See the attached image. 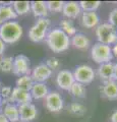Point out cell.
I'll return each mask as SVG.
<instances>
[{
	"mask_svg": "<svg viewBox=\"0 0 117 122\" xmlns=\"http://www.w3.org/2000/svg\"><path fill=\"white\" fill-rule=\"evenodd\" d=\"M24 35L22 25L17 20H10L0 25V39L6 45L17 43Z\"/></svg>",
	"mask_w": 117,
	"mask_h": 122,
	"instance_id": "obj_2",
	"label": "cell"
},
{
	"mask_svg": "<svg viewBox=\"0 0 117 122\" xmlns=\"http://www.w3.org/2000/svg\"><path fill=\"white\" fill-rule=\"evenodd\" d=\"M108 20H109L108 21L109 24L113 25L117 30V8H114L110 11L109 16H108Z\"/></svg>",
	"mask_w": 117,
	"mask_h": 122,
	"instance_id": "obj_32",
	"label": "cell"
},
{
	"mask_svg": "<svg viewBox=\"0 0 117 122\" xmlns=\"http://www.w3.org/2000/svg\"><path fill=\"white\" fill-rule=\"evenodd\" d=\"M18 122H25V121H18Z\"/></svg>",
	"mask_w": 117,
	"mask_h": 122,
	"instance_id": "obj_40",
	"label": "cell"
},
{
	"mask_svg": "<svg viewBox=\"0 0 117 122\" xmlns=\"http://www.w3.org/2000/svg\"><path fill=\"white\" fill-rule=\"evenodd\" d=\"M68 112L75 116H84L86 113V108L78 102H73L68 106Z\"/></svg>",
	"mask_w": 117,
	"mask_h": 122,
	"instance_id": "obj_29",
	"label": "cell"
},
{
	"mask_svg": "<svg viewBox=\"0 0 117 122\" xmlns=\"http://www.w3.org/2000/svg\"><path fill=\"white\" fill-rule=\"evenodd\" d=\"M68 92L71 94V96H73L74 98L81 99V98H85L86 96V86L81 85L80 82H76V81H74L72 83V86H71V87L69 89Z\"/></svg>",
	"mask_w": 117,
	"mask_h": 122,
	"instance_id": "obj_25",
	"label": "cell"
},
{
	"mask_svg": "<svg viewBox=\"0 0 117 122\" xmlns=\"http://www.w3.org/2000/svg\"><path fill=\"white\" fill-rule=\"evenodd\" d=\"M59 25H60L59 28L61 29L68 37H73L75 34L77 33L76 28H75V25H73L72 20H70L64 18V20H62L61 21H60Z\"/></svg>",
	"mask_w": 117,
	"mask_h": 122,
	"instance_id": "obj_24",
	"label": "cell"
},
{
	"mask_svg": "<svg viewBox=\"0 0 117 122\" xmlns=\"http://www.w3.org/2000/svg\"><path fill=\"white\" fill-rule=\"evenodd\" d=\"M110 121L111 122H117V110H115V111L111 114Z\"/></svg>",
	"mask_w": 117,
	"mask_h": 122,
	"instance_id": "obj_35",
	"label": "cell"
},
{
	"mask_svg": "<svg viewBox=\"0 0 117 122\" xmlns=\"http://www.w3.org/2000/svg\"><path fill=\"white\" fill-rule=\"evenodd\" d=\"M31 61L28 56L24 54H18L15 57H13V67L12 73L16 76L28 75L31 74Z\"/></svg>",
	"mask_w": 117,
	"mask_h": 122,
	"instance_id": "obj_8",
	"label": "cell"
},
{
	"mask_svg": "<svg viewBox=\"0 0 117 122\" xmlns=\"http://www.w3.org/2000/svg\"><path fill=\"white\" fill-rule=\"evenodd\" d=\"M111 50H112V54H113V56H116V57H117V43L114 44L113 48H111Z\"/></svg>",
	"mask_w": 117,
	"mask_h": 122,
	"instance_id": "obj_36",
	"label": "cell"
},
{
	"mask_svg": "<svg viewBox=\"0 0 117 122\" xmlns=\"http://www.w3.org/2000/svg\"><path fill=\"white\" fill-rule=\"evenodd\" d=\"M9 122H18L20 121V113H18V106L12 103H8L3 106L2 112Z\"/></svg>",
	"mask_w": 117,
	"mask_h": 122,
	"instance_id": "obj_19",
	"label": "cell"
},
{
	"mask_svg": "<svg viewBox=\"0 0 117 122\" xmlns=\"http://www.w3.org/2000/svg\"><path fill=\"white\" fill-rule=\"evenodd\" d=\"M31 12L35 17H47L49 11L45 1H31Z\"/></svg>",
	"mask_w": 117,
	"mask_h": 122,
	"instance_id": "obj_20",
	"label": "cell"
},
{
	"mask_svg": "<svg viewBox=\"0 0 117 122\" xmlns=\"http://www.w3.org/2000/svg\"><path fill=\"white\" fill-rule=\"evenodd\" d=\"M91 57L99 65L111 62V60L113 59L111 47L97 42L91 47Z\"/></svg>",
	"mask_w": 117,
	"mask_h": 122,
	"instance_id": "obj_5",
	"label": "cell"
},
{
	"mask_svg": "<svg viewBox=\"0 0 117 122\" xmlns=\"http://www.w3.org/2000/svg\"><path fill=\"white\" fill-rule=\"evenodd\" d=\"M80 7L82 12H96V10L101 5V1H80Z\"/></svg>",
	"mask_w": 117,
	"mask_h": 122,
	"instance_id": "obj_27",
	"label": "cell"
},
{
	"mask_svg": "<svg viewBox=\"0 0 117 122\" xmlns=\"http://www.w3.org/2000/svg\"><path fill=\"white\" fill-rule=\"evenodd\" d=\"M47 8L49 12H62V8L64 5V1H47Z\"/></svg>",
	"mask_w": 117,
	"mask_h": 122,
	"instance_id": "obj_30",
	"label": "cell"
},
{
	"mask_svg": "<svg viewBox=\"0 0 117 122\" xmlns=\"http://www.w3.org/2000/svg\"><path fill=\"white\" fill-rule=\"evenodd\" d=\"M12 67H13L12 56H2L0 58V72H3V73L12 72Z\"/></svg>",
	"mask_w": 117,
	"mask_h": 122,
	"instance_id": "obj_26",
	"label": "cell"
},
{
	"mask_svg": "<svg viewBox=\"0 0 117 122\" xmlns=\"http://www.w3.org/2000/svg\"><path fill=\"white\" fill-rule=\"evenodd\" d=\"M74 77L72 74V71L62 69L59 70L57 75H56V85L58 86L59 89L63 91H69V89L74 82Z\"/></svg>",
	"mask_w": 117,
	"mask_h": 122,
	"instance_id": "obj_11",
	"label": "cell"
},
{
	"mask_svg": "<svg viewBox=\"0 0 117 122\" xmlns=\"http://www.w3.org/2000/svg\"><path fill=\"white\" fill-rule=\"evenodd\" d=\"M44 105L46 109L51 113H59L64 107L63 98L58 92H49L46 98L44 99Z\"/></svg>",
	"mask_w": 117,
	"mask_h": 122,
	"instance_id": "obj_7",
	"label": "cell"
},
{
	"mask_svg": "<svg viewBox=\"0 0 117 122\" xmlns=\"http://www.w3.org/2000/svg\"><path fill=\"white\" fill-rule=\"evenodd\" d=\"M81 22L86 29H96L100 25V17L97 12H82L81 14Z\"/></svg>",
	"mask_w": 117,
	"mask_h": 122,
	"instance_id": "obj_15",
	"label": "cell"
},
{
	"mask_svg": "<svg viewBox=\"0 0 117 122\" xmlns=\"http://www.w3.org/2000/svg\"><path fill=\"white\" fill-rule=\"evenodd\" d=\"M17 17L18 16L16 15L15 11L13 10L11 3H9V4H7V3L0 4V25L7 21L15 20Z\"/></svg>",
	"mask_w": 117,
	"mask_h": 122,
	"instance_id": "obj_16",
	"label": "cell"
},
{
	"mask_svg": "<svg viewBox=\"0 0 117 122\" xmlns=\"http://www.w3.org/2000/svg\"><path fill=\"white\" fill-rule=\"evenodd\" d=\"M100 94L107 100H117V81L113 79L105 81L103 86H100Z\"/></svg>",
	"mask_w": 117,
	"mask_h": 122,
	"instance_id": "obj_14",
	"label": "cell"
},
{
	"mask_svg": "<svg viewBox=\"0 0 117 122\" xmlns=\"http://www.w3.org/2000/svg\"><path fill=\"white\" fill-rule=\"evenodd\" d=\"M97 74L99 76V78L101 81H112L113 78V63L112 62H108V63H104V64H100L97 70Z\"/></svg>",
	"mask_w": 117,
	"mask_h": 122,
	"instance_id": "obj_21",
	"label": "cell"
},
{
	"mask_svg": "<svg viewBox=\"0 0 117 122\" xmlns=\"http://www.w3.org/2000/svg\"><path fill=\"white\" fill-rule=\"evenodd\" d=\"M1 87H2V83H1V81H0V90H1Z\"/></svg>",
	"mask_w": 117,
	"mask_h": 122,
	"instance_id": "obj_38",
	"label": "cell"
},
{
	"mask_svg": "<svg viewBox=\"0 0 117 122\" xmlns=\"http://www.w3.org/2000/svg\"><path fill=\"white\" fill-rule=\"evenodd\" d=\"M11 6L17 16L25 15L31 12V1H13L11 2Z\"/></svg>",
	"mask_w": 117,
	"mask_h": 122,
	"instance_id": "obj_22",
	"label": "cell"
},
{
	"mask_svg": "<svg viewBox=\"0 0 117 122\" xmlns=\"http://www.w3.org/2000/svg\"><path fill=\"white\" fill-rule=\"evenodd\" d=\"M48 93L49 89L45 82H35L30 91L33 100H44Z\"/></svg>",
	"mask_w": 117,
	"mask_h": 122,
	"instance_id": "obj_18",
	"label": "cell"
},
{
	"mask_svg": "<svg viewBox=\"0 0 117 122\" xmlns=\"http://www.w3.org/2000/svg\"><path fill=\"white\" fill-rule=\"evenodd\" d=\"M72 74H73L74 81L84 86L93 82L96 76L95 70L93 69V67L90 65H86V64H81V65L76 66L74 71L72 72Z\"/></svg>",
	"mask_w": 117,
	"mask_h": 122,
	"instance_id": "obj_6",
	"label": "cell"
},
{
	"mask_svg": "<svg viewBox=\"0 0 117 122\" xmlns=\"http://www.w3.org/2000/svg\"><path fill=\"white\" fill-rule=\"evenodd\" d=\"M18 113H20V121L33 122L38 116V109L35 104L28 103L18 106Z\"/></svg>",
	"mask_w": 117,
	"mask_h": 122,
	"instance_id": "obj_10",
	"label": "cell"
},
{
	"mask_svg": "<svg viewBox=\"0 0 117 122\" xmlns=\"http://www.w3.org/2000/svg\"><path fill=\"white\" fill-rule=\"evenodd\" d=\"M33 99L30 94V92L17 89V87H12V94H11V103L17 106L22 104H28L32 103Z\"/></svg>",
	"mask_w": 117,
	"mask_h": 122,
	"instance_id": "obj_13",
	"label": "cell"
},
{
	"mask_svg": "<svg viewBox=\"0 0 117 122\" xmlns=\"http://www.w3.org/2000/svg\"><path fill=\"white\" fill-rule=\"evenodd\" d=\"M46 44L53 53H63L69 49L70 39L60 28H53L46 36Z\"/></svg>",
	"mask_w": 117,
	"mask_h": 122,
	"instance_id": "obj_1",
	"label": "cell"
},
{
	"mask_svg": "<svg viewBox=\"0 0 117 122\" xmlns=\"http://www.w3.org/2000/svg\"><path fill=\"white\" fill-rule=\"evenodd\" d=\"M5 49H6V44L0 39V56H2L3 54H4Z\"/></svg>",
	"mask_w": 117,
	"mask_h": 122,
	"instance_id": "obj_33",
	"label": "cell"
},
{
	"mask_svg": "<svg viewBox=\"0 0 117 122\" xmlns=\"http://www.w3.org/2000/svg\"><path fill=\"white\" fill-rule=\"evenodd\" d=\"M113 81H117V63H113Z\"/></svg>",
	"mask_w": 117,
	"mask_h": 122,
	"instance_id": "obj_34",
	"label": "cell"
},
{
	"mask_svg": "<svg viewBox=\"0 0 117 122\" xmlns=\"http://www.w3.org/2000/svg\"><path fill=\"white\" fill-rule=\"evenodd\" d=\"M11 94H12V86H2L0 90V99H1V106H4L8 103H11Z\"/></svg>",
	"mask_w": 117,
	"mask_h": 122,
	"instance_id": "obj_28",
	"label": "cell"
},
{
	"mask_svg": "<svg viewBox=\"0 0 117 122\" xmlns=\"http://www.w3.org/2000/svg\"><path fill=\"white\" fill-rule=\"evenodd\" d=\"M45 64H46V65L50 68L52 71L58 69V68L60 67V65H61L60 60L57 58V57H49V58L46 60Z\"/></svg>",
	"mask_w": 117,
	"mask_h": 122,
	"instance_id": "obj_31",
	"label": "cell"
},
{
	"mask_svg": "<svg viewBox=\"0 0 117 122\" xmlns=\"http://www.w3.org/2000/svg\"><path fill=\"white\" fill-rule=\"evenodd\" d=\"M35 81H33L31 74H28V75H21V76H18L16 81H15V87L17 89H20V90H24V91H27L30 92L32 89V86H34Z\"/></svg>",
	"mask_w": 117,
	"mask_h": 122,
	"instance_id": "obj_23",
	"label": "cell"
},
{
	"mask_svg": "<svg viewBox=\"0 0 117 122\" xmlns=\"http://www.w3.org/2000/svg\"><path fill=\"white\" fill-rule=\"evenodd\" d=\"M0 122H9L8 120H7V118L3 115L1 112H0Z\"/></svg>",
	"mask_w": 117,
	"mask_h": 122,
	"instance_id": "obj_37",
	"label": "cell"
},
{
	"mask_svg": "<svg viewBox=\"0 0 117 122\" xmlns=\"http://www.w3.org/2000/svg\"><path fill=\"white\" fill-rule=\"evenodd\" d=\"M0 109H1V99H0Z\"/></svg>",
	"mask_w": 117,
	"mask_h": 122,
	"instance_id": "obj_39",
	"label": "cell"
},
{
	"mask_svg": "<svg viewBox=\"0 0 117 122\" xmlns=\"http://www.w3.org/2000/svg\"><path fill=\"white\" fill-rule=\"evenodd\" d=\"M82 13V11L80 7V4L76 1H67L64 2L62 14L67 20H75Z\"/></svg>",
	"mask_w": 117,
	"mask_h": 122,
	"instance_id": "obj_12",
	"label": "cell"
},
{
	"mask_svg": "<svg viewBox=\"0 0 117 122\" xmlns=\"http://www.w3.org/2000/svg\"><path fill=\"white\" fill-rule=\"evenodd\" d=\"M51 20L48 17L38 18L35 25L29 30V39L34 43H40L46 39L48 32L50 30Z\"/></svg>",
	"mask_w": 117,
	"mask_h": 122,
	"instance_id": "obj_3",
	"label": "cell"
},
{
	"mask_svg": "<svg viewBox=\"0 0 117 122\" xmlns=\"http://www.w3.org/2000/svg\"><path fill=\"white\" fill-rule=\"evenodd\" d=\"M52 71L45 63H40L32 69L31 76L35 82H45L51 77Z\"/></svg>",
	"mask_w": 117,
	"mask_h": 122,
	"instance_id": "obj_9",
	"label": "cell"
},
{
	"mask_svg": "<svg viewBox=\"0 0 117 122\" xmlns=\"http://www.w3.org/2000/svg\"><path fill=\"white\" fill-rule=\"evenodd\" d=\"M70 45H72V47H74L75 49H78V50H86L91 46V40L85 34L76 33L71 38Z\"/></svg>",
	"mask_w": 117,
	"mask_h": 122,
	"instance_id": "obj_17",
	"label": "cell"
},
{
	"mask_svg": "<svg viewBox=\"0 0 117 122\" xmlns=\"http://www.w3.org/2000/svg\"><path fill=\"white\" fill-rule=\"evenodd\" d=\"M95 34L99 43L110 46L117 43V30L109 22H103L95 29Z\"/></svg>",
	"mask_w": 117,
	"mask_h": 122,
	"instance_id": "obj_4",
	"label": "cell"
}]
</instances>
